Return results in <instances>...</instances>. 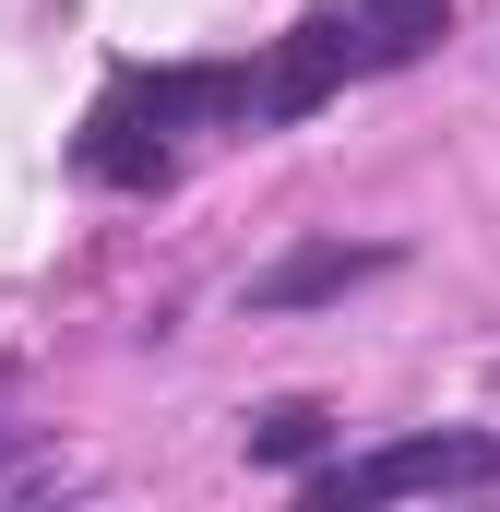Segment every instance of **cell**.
<instances>
[{
	"label": "cell",
	"mask_w": 500,
	"mask_h": 512,
	"mask_svg": "<svg viewBox=\"0 0 500 512\" xmlns=\"http://www.w3.org/2000/svg\"><path fill=\"white\" fill-rule=\"evenodd\" d=\"M215 120H250V60H167V72H120V84L96 96L84 143H72V167L108 179V191H155L167 155H179V131H215Z\"/></svg>",
	"instance_id": "cell-1"
},
{
	"label": "cell",
	"mask_w": 500,
	"mask_h": 512,
	"mask_svg": "<svg viewBox=\"0 0 500 512\" xmlns=\"http://www.w3.org/2000/svg\"><path fill=\"white\" fill-rule=\"evenodd\" d=\"M429 489H500V429H417L310 477V501H429Z\"/></svg>",
	"instance_id": "cell-2"
},
{
	"label": "cell",
	"mask_w": 500,
	"mask_h": 512,
	"mask_svg": "<svg viewBox=\"0 0 500 512\" xmlns=\"http://www.w3.org/2000/svg\"><path fill=\"white\" fill-rule=\"evenodd\" d=\"M346 72H358V24H346V12H298L286 48L250 72V120H310Z\"/></svg>",
	"instance_id": "cell-3"
},
{
	"label": "cell",
	"mask_w": 500,
	"mask_h": 512,
	"mask_svg": "<svg viewBox=\"0 0 500 512\" xmlns=\"http://www.w3.org/2000/svg\"><path fill=\"white\" fill-rule=\"evenodd\" d=\"M393 251H346V239H322V251L274 262V274H250V310H310V298H346L358 274H381Z\"/></svg>",
	"instance_id": "cell-4"
},
{
	"label": "cell",
	"mask_w": 500,
	"mask_h": 512,
	"mask_svg": "<svg viewBox=\"0 0 500 512\" xmlns=\"http://www.w3.org/2000/svg\"><path fill=\"white\" fill-rule=\"evenodd\" d=\"M441 12H453V0H346V24H358V60H417V48L441 36Z\"/></svg>",
	"instance_id": "cell-5"
},
{
	"label": "cell",
	"mask_w": 500,
	"mask_h": 512,
	"mask_svg": "<svg viewBox=\"0 0 500 512\" xmlns=\"http://www.w3.org/2000/svg\"><path fill=\"white\" fill-rule=\"evenodd\" d=\"M322 441H334V417H322V405H262V429H250V453H262V465H322Z\"/></svg>",
	"instance_id": "cell-6"
}]
</instances>
